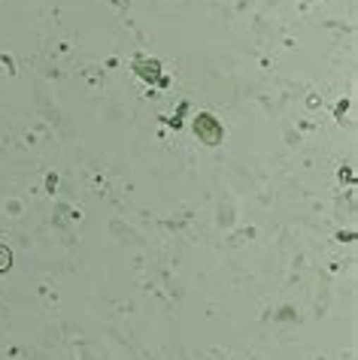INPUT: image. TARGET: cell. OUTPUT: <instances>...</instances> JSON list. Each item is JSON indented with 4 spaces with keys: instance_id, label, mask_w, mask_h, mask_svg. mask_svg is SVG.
<instances>
[{
    "instance_id": "obj_1",
    "label": "cell",
    "mask_w": 358,
    "mask_h": 360,
    "mask_svg": "<svg viewBox=\"0 0 358 360\" xmlns=\"http://www.w3.org/2000/svg\"><path fill=\"white\" fill-rule=\"evenodd\" d=\"M195 131L201 134V139H204L206 146H216L218 139H222V127L216 124L213 115H201V118H197V122H195Z\"/></svg>"
},
{
    "instance_id": "obj_2",
    "label": "cell",
    "mask_w": 358,
    "mask_h": 360,
    "mask_svg": "<svg viewBox=\"0 0 358 360\" xmlns=\"http://www.w3.org/2000/svg\"><path fill=\"white\" fill-rule=\"evenodd\" d=\"M13 266V252H9V248L0 243V273H4V269H9Z\"/></svg>"
}]
</instances>
